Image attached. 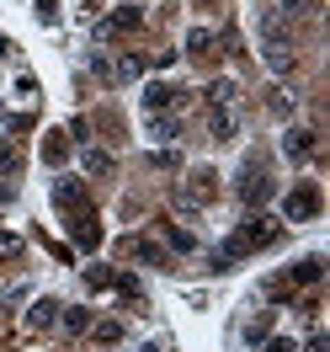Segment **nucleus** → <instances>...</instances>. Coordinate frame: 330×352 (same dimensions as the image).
<instances>
[{"label": "nucleus", "instance_id": "obj_26", "mask_svg": "<svg viewBox=\"0 0 330 352\" xmlns=\"http://www.w3.org/2000/svg\"><path fill=\"white\" fill-rule=\"evenodd\" d=\"M38 16H43V22H54V16H59V0H38Z\"/></svg>", "mask_w": 330, "mask_h": 352}, {"label": "nucleus", "instance_id": "obj_23", "mask_svg": "<svg viewBox=\"0 0 330 352\" xmlns=\"http://www.w3.org/2000/svg\"><path fill=\"white\" fill-rule=\"evenodd\" d=\"M86 171H96V176H102V171H112V160H107L102 150H86Z\"/></svg>", "mask_w": 330, "mask_h": 352}, {"label": "nucleus", "instance_id": "obj_20", "mask_svg": "<svg viewBox=\"0 0 330 352\" xmlns=\"http://www.w3.org/2000/svg\"><path fill=\"white\" fill-rule=\"evenodd\" d=\"M0 256H22V235H11V230H0Z\"/></svg>", "mask_w": 330, "mask_h": 352}, {"label": "nucleus", "instance_id": "obj_13", "mask_svg": "<svg viewBox=\"0 0 330 352\" xmlns=\"http://www.w3.org/2000/svg\"><path fill=\"white\" fill-rule=\"evenodd\" d=\"M54 198H59V208H80V214H91V203H86V192L75 187V182H59L54 187Z\"/></svg>", "mask_w": 330, "mask_h": 352}, {"label": "nucleus", "instance_id": "obj_14", "mask_svg": "<svg viewBox=\"0 0 330 352\" xmlns=\"http://www.w3.org/2000/svg\"><path fill=\"white\" fill-rule=\"evenodd\" d=\"M96 241H102L96 219H91V214H80V224H75V245H80V251H96Z\"/></svg>", "mask_w": 330, "mask_h": 352}, {"label": "nucleus", "instance_id": "obj_24", "mask_svg": "<svg viewBox=\"0 0 330 352\" xmlns=\"http://www.w3.org/2000/svg\"><path fill=\"white\" fill-rule=\"evenodd\" d=\"M16 166H22V155H16V150H11V144H5V150H0V176H11V171H16Z\"/></svg>", "mask_w": 330, "mask_h": 352}, {"label": "nucleus", "instance_id": "obj_22", "mask_svg": "<svg viewBox=\"0 0 330 352\" xmlns=\"http://www.w3.org/2000/svg\"><path fill=\"white\" fill-rule=\"evenodd\" d=\"M187 48H192V54H208V48H213V32H202V27H198V32L187 38Z\"/></svg>", "mask_w": 330, "mask_h": 352}, {"label": "nucleus", "instance_id": "obj_4", "mask_svg": "<svg viewBox=\"0 0 330 352\" xmlns=\"http://www.w3.org/2000/svg\"><path fill=\"white\" fill-rule=\"evenodd\" d=\"M261 32H266V65H272V69H287V65H293V48L283 43V22H277V16H266Z\"/></svg>", "mask_w": 330, "mask_h": 352}, {"label": "nucleus", "instance_id": "obj_6", "mask_svg": "<svg viewBox=\"0 0 330 352\" xmlns=\"http://www.w3.org/2000/svg\"><path fill=\"white\" fill-rule=\"evenodd\" d=\"M283 150H287V160H314V133H309V129H287L283 133Z\"/></svg>", "mask_w": 330, "mask_h": 352}, {"label": "nucleus", "instance_id": "obj_19", "mask_svg": "<svg viewBox=\"0 0 330 352\" xmlns=\"http://www.w3.org/2000/svg\"><path fill=\"white\" fill-rule=\"evenodd\" d=\"M64 331H91V315H86L80 305H75V309H64Z\"/></svg>", "mask_w": 330, "mask_h": 352}, {"label": "nucleus", "instance_id": "obj_16", "mask_svg": "<svg viewBox=\"0 0 330 352\" xmlns=\"http://www.w3.org/2000/svg\"><path fill=\"white\" fill-rule=\"evenodd\" d=\"M208 107H235V80H213L208 86Z\"/></svg>", "mask_w": 330, "mask_h": 352}, {"label": "nucleus", "instance_id": "obj_10", "mask_svg": "<svg viewBox=\"0 0 330 352\" xmlns=\"http://www.w3.org/2000/svg\"><path fill=\"white\" fill-rule=\"evenodd\" d=\"M171 102H176V86H160V80L144 86V112H165Z\"/></svg>", "mask_w": 330, "mask_h": 352}, {"label": "nucleus", "instance_id": "obj_3", "mask_svg": "<svg viewBox=\"0 0 330 352\" xmlns=\"http://www.w3.org/2000/svg\"><path fill=\"white\" fill-rule=\"evenodd\" d=\"M235 192H240V203H250V208H256V203H266V198H272V176H266L261 166H250V171H240Z\"/></svg>", "mask_w": 330, "mask_h": 352}, {"label": "nucleus", "instance_id": "obj_7", "mask_svg": "<svg viewBox=\"0 0 330 352\" xmlns=\"http://www.w3.org/2000/svg\"><path fill=\"white\" fill-rule=\"evenodd\" d=\"M208 176H213V171H198V176H192V182L181 187V203H192V208H198V203L213 198V182H208Z\"/></svg>", "mask_w": 330, "mask_h": 352}, {"label": "nucleus", "instance_id": "obj_9", "mask_svg": "<svg viewBox=\"0 0 330 352\" xmlns=\"http://www.w3.org/2000/svg\"><path fill=\"white\" fill-rule=\"evenodd\" d=\"M208 129H213V139H235V129H240V118H235V107H213V118H208Z\"/></svg>", "mask_w": 330, "mask_h": 352}, {"label": "nucleus", "instance_id": "obj_17", "mask_svg": "<svg viewBox=\"0 0 330 352\" xmlns=\"http://www.w3.org/2000/svg\"><path fill=\"white\" fill-rule=\"evenodd\" d=\"M91 342H102V347H107V342H123V326H117V320H96V326H91Z\"/></svg>", "mask_w": 330, "mask_h": 352}, {"label": "nucleus", "instance_id": "obj_8", "mask_svg": "<svg viewBox=\"0 0 330 352\" xmlns=\"http://www.w3.org/2000/svg\"><path fill=\"white\" fill-rule=\"evenodd\" d=\"M54 320H59V299H38V305L27 309V326L32 331H48Z\"/></svg>", "mask_w": 330, "mask_h": 352}, {"label": "nucleus", "instance_id": "obj_5", "mask_svg": "<svg viewBox=\"0 0 330 352\" xmlns=\"http://www.w3.org/2000/svg\"><path fill=\"white\" fill-rule=\"evenodd\" d=\"M139 22H144V11H139V6H123V11H112L107 22H102V38H117V32H133Z\"/></svg>", "mask_w": 330, "mask_h": 352}, {"label": "nucleus", "instance_id": "obj_25", "mask_svg": "<svg viewBox=\"0 0 330 352\" xmlns=\"http://www.w3.org/2000/svg\"><path fill=\"white\" fill-rule=\"evenodd\" d=\"M165 241L176 245V251H192V235H187V230H165Z\"/></svg>", "mask_w": 330, "mask_h": 352}, {"label": "nucleus", "instance_id": "obj_1", "mask_svg": "<svg viewBox=\"0 0 330 352\" xmlns=\"http://www.w3.org/2000/svg\"><path fill=\"white\" fill-rule=\"evenodd\" d=\"M277 230H283V224H277V219H266V214L245 219L240 230H235V235H229V241H224L219 251H213V272H224V267H235L240 256H250V251L272 245V241H277Z\"/></svg>", "mask_w": 330, "mask_h": 352}, {"label": "nucleus", "instance_id": "obj_18", "mask_svg": "<svg viewBox=\"0 0 330 352\" xmlns=\"http://www.w3.org/2000/svg\"><path fill=\"white\" fill-rule=\"evenodd\" d=\"M139 75H144V59H139V54H123V59H117V80H139Z\"/></svg>", "mask_w": 330, "mask_h": 352}, {"label": "nucleus", "instance_id": "obj_21", "mask_svg": "<svg viewBox=\"0 0 330 352\" xmlns=\"http://www.w3.org/2000/svg\"><path fill=\"white\" fill-rule=\"evenodd\" d=\"M112 278H117V272H107V267H91V272H86L91 288H112Z\"/></svg>", "mask_w": 330, "mask_h": 352}, {"label": "nucleus", "instance_id": "obj_29", "mask_svg": "<svg viewBox=\"0 0 330 352\" xmlns=\"http://www.w3.org/2000/svg\"><path fill=\"white\" fill-rule=\"evenodd\" d=\"M0 118H5V112H0Z\"/></svg>", "mask_w": 330, "mask_h": 352}, {"label": "nucleus", "instance_id": "obj_12", "mask_svg": "<svg viewBox=\"0 0 330 352\" xmlns=\"http://www.w3.org/2000/svg\"><path fill=\"white\" fill-rule=\"evenodd\" d=\"M176 118H165V112H150V139L154 144H171V139H176Z\"/></svg>", "mask_w": 330, "mask_h": 352}, {"label": "nucleus", "instance_id": "obj_28", "mask_svg": "<svg viewBox=\"0 0 330 352\" xmlns=\"http://www.w3.org/2000/svg\"><path fill=\"white\" fill-rule=\"evenodd\" d=\"M309 352H330V342H325V336H314V342H309Z\"/></svg>", "mask_w": 330, "mask_h": 352}, {"label": "nucleus", "instance_id": "obj_2", "mask_svg": "<svg viewBox=\"0 0 330 352\" xmlns=\"http://www.w3.org/2000/svg\"><path fill=\"white\" fill-rule=\"evenodd\" d=\"M314 214H320V187H314V182H298V187L283 198V219L304 224V219H314Z\"/></svg>", "mask_w": 330, "mask_h": 352}, {"label": "nucleus", "instance_id": "obj_15", "mask_svg": "<svg viewBox=\"0 0 330 352\" xmlns=\"http://www.w3.org/2000/svg\"><path fill=\"white\" fill-rule=\"evenodd\" d=\"M320 278H325V262H320V256H304V262L293 267V283H320Z\"/></svg>", "mask_w": 330, "mask_h": 352}, {"label": "nucleus", "instance_id": "obj_11", "mask_svg": "<svg viewBox=\"0 0 330 352\" xmlns=\"http://www.w3.org/2000/svg\"><path fill=\"white\" fill-rule=\"evenodd\" d=\"M64 155H69V133L54 129V133L43 139V160H48V166H64Z\"/></svg>", "mask_w": 330, "mask_h": 352}, {"label": "nucleus", "instance_id": "obj_27", "mask_svg": "<svg viewBox=\"0 0 330 352\" xmlns=\"http://www.w3.org/2000/svg\"><path fill=\"white\" fill-rule=\"evenodd\" d=\"M266 352H293V342H287V336H272V342H266Z\"/></svg>", "mask_w": 330, "mask_h": 352}]
</instances>
